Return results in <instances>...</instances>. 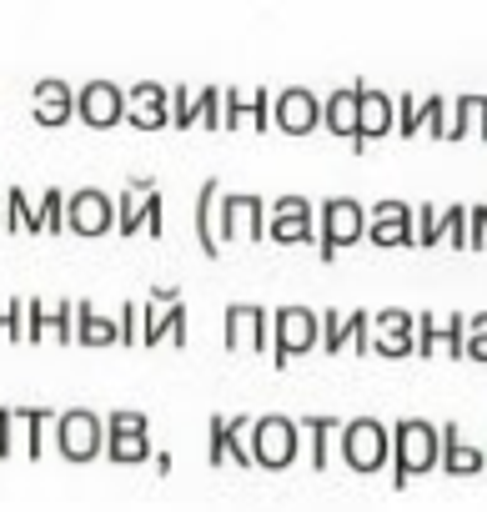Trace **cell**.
Returning <instances> with one entry per match:
<instances>
[{
    "mask_svg": "<svg viewBox=\"0 0 487 512\" xmlns=\"http://www.w3.org/2000/svg\"><path fill=\"white\" fill-rule=\"evenodd\" d=\"M387 442H392V487H407L417 472H432L437 457H442V437L422 417H402L387 432Z\"/></svg>",
    "mask_w": 487,
    "mask_h": 512,
    "instance_id": "1",
    "label": "cell"
},
{
    "mask_svg": "<svg viewBox=\"0 0 487 512\" xmlns=\"http://www.w3.org/2000/svg\"><path fill=\"white\" fill-rule=\"evenodd\" d=\"M367 236V206L357 196H327L317 211V251L322 262H337V251Z\"/></svg>",
    "mask_w": 487,
    "mask_h": 512,
    "instance_id": "2",
    "label": "cell"
},
{
    "mask_svg": "<svg viewBox=\"0 0 487 512\" xmlns=\"http://www.w3.org/2000/svg\"><path fill=\"white\" fill-rule=\"evenodd\" d=\"M247 452H252V467H292L297 452H302V432L292 417L272 412V417H252V432H247Z\"/></svg>",
    "mask_w": 487,
    "mask_h": 512,
    "instance_id": "3",
    "label": "cell"
},
{
    "mask_svg": "<svg viewBox=\"0 0 487 512\" xmlns=\"http://www.w3.org/2000/svg\"><path fill=\"white\" fill-rule=\"evenodd\" d=\"M216 241H267V201L252 191H221Z\"/></svg>",
    "mask_w": 487,
    "mask_h": 512,
    "instance_id": "4",
    "label": "cell"
},
{
    "mask_svg": "<svg viewBox=\"0 0 487 512\" xmlns=\"http://www.w3.org/2000/svg\"><path fill=\"white\" fill-rule=\"evenodd\" d=\"M322 347V322L312 307H277L272 312V367H287L292 357Z\"/></svg>",
    "mask_w": 487,
    "mask_h": 512,
    "instance_id": "5",
    "label": "cell"
},
{
    "mask_svg": "<svg viewBox=\"0 0 487 512\" xmlns=\"http://www.w3.org/2000/svg\"><path fill=\"white\" fill-rule=\"evenodd\" d=\"M342 462L352 467V472H377L382 462H387V452H392V442H387V427L377 422V417H352V422H342Z\"/></svg>",
    "mask_w": 487,
    "mask_h": 512,
    "instance_id": "6",
    "label": "cell"
},
{
    "mask_svg": "<svg viewBox=\"0 0 487 512\" xmlns=\"http://www.w3.org/2000/svg\"><path fill=\"white\" fill-rule=\"evenodd\" d=\"M226 352H272V312L257 307V302H231L226 307Z\"/></svg>",
    "mask_w": 487,
    "mask_h": 512,
    "instance_id": "7",
    "label": "cell"
},
{
    "mask_svg": "<svg viewBox=\"0 0 487 512\" xmlns=\"http://www.w3.org/2000/svg\"><path fill=\"white\" fill-rule=\"evenodd\" d=\"M56 447H61L66 462H91V457H101V447H106V427H101V417L86 412V407L56 412Z\"/></svg>",
    "mask_w": 487,
    "mask_h": 512,
    "instance_id": "8",
    "label": "cell"
},
{
    "mask_svg": "<svg viewBox=\"0 0 487 512\" xmlns=\"http://www.w3.org/2000/svg\"><path fill=\"white\" fill-rule=\"evenodd\" d=\"M452 246V251H467V206H447V211H432L417 206L412 211V246Z\"/></svg>",
    "mask_w": 487,
    "mask_h": 512,
    "instance_id": "9",
    "label": "cell"
},
{
    "mask_svg": "<svg viewBox=\"0 0 487 512\" xmlns=\"http://www.w3.org/2000/svg\"><path fill=\"white\" fill-rule=\"evenodd\" d=\"M357 91V131H352V151H367L377 136H392V96L382 86L352 81Z\"/></svg>",
    "mask_w": 487,
    "mask_h": 512,
    "instance_id": "10",
    "label": "cell"
},
{
    "mask_svg": "<svg viewBox=\"0 0 487 512\" xmlns=\"http://www.w3.org/2000/svg\"><path fill=\"white\" fill-rule=\"evenodd\" d=\"M116 221V201L101 191V186H81L66 196V231L76 236H106Z\"/></svg>",
    "mask_w": 487,
    "mask_h": 512,
    "instance_id": "11",
    "label": "cell"
},
{
    "mask_svg": "<svg viewBox=\"0 0 487 512\" xmlns=\"http://www.w3.org/2000/svg\"><path fill=\"white\" fill-rule=\"evenodd\" d=\"M462 342H467V317H432V312H422V317H412V347H417V357H432V352H452L457 362H462Z\"/></svg>",
    "mask_w": 487,
    "mask_h": 512,
    "instance_id": "12",
    "label": "cell"
},
{
    "mask_svg": "<svg viewBox=\"0 0 487 512\" xmlns=\"http://www.w3.org/2000/svg\"><path fill=\"white\" fill-rule=\"evenodd\" d=\"M76 116H81L86 126L106 131V126L126 121V91H121L116 81H86V86L76 91Z\"/></svg>",
    "mask_w": 487,
    "mask_h": 512,
    "instance_id": "13",
    "label": "cell"
},
{
    "mask_svg": "<svg viewBox=\"0 0 487 512\" xmlns=\"http://www.w3.org/2000/svg\"><path fill=\"white\" fill-rule=\"evenodd\" d=\"M267 236L282 241V246L312 241V236H317L312 201H307V196H282V201H272V211H267Z\"/></svg>",
    "mask_w": 487,
    "mask_h": 512,
    "instance_id": "14",
    "label": "cell"
},
{
    "mask_svg": "<svg viewBox=\"0 0 487 512\" xmlns=\"http://www.w3.org/2000/svg\"><path fill=\"white\" fill-rule=\"evenodd\" d=\"M367 241L372 246H412V206L407 201H372L367 206Z\"/></svg>",
    "mask_w": 487,
    "mask_h": 512,
    "instance_id": "15",
    "label": "cell"
},
{
    "mask_svg": "<svg viewBox=\"0 0 487 512\" xmlns=\"http://www.w3.org/2000/svg\"><path fill=\"white\" fill-rule=\"evenodd\" d=\"M126 121L141 126V131H161L171 126V91L161 81H136L126 91Z\"/></svg>",
    "mask_w": 487,
    "mask_h": 512,
    "instance_id": "16",
    "label": "cell"
},
{
    "mask_svg": "<svg viewBox=\"0 0 487 512\" xmlns=\"http://www.w3.org/2000/svg\"><path fill=\"white\" fill-rule=\"evenodd\" d=\"M272 116L287 136H307L312 126H322V96L307 91V86H287L277 101H272Z\"/></svg>",
    "mask_w": 487,
    "mask_h": 512,
    "instance_id": "17",
    "label": "cell"
},
{
    "mask_svg": "<svg viewBox=\"0 0 487 512\" xmlns=\"http://www.w3.org/2000/svg\"><path fill=\"white\" fill-rule=\"evenodd\" d=\"M221 126H257L267 131L272 126V91H221Z\"/></svg>",
    "mask_w": 487,
    "mask_h": 512,
    "instance_id": "18",
    "label": "cell"
},
{
    "mask_svg": "<svg viewBox=\"0 0 487 512\" xmlns=\"http://www.w3.org/2000/svg\"><path fill=\"white\" fill-rule=\"evenodd\" d=\"M372 352H382V357H412L417 352L412 347V312H402V307L377 312L372 317Z\"/></svg>",
    "mask_w": 487,
    "mask_h": 512,
    "instance_id": "19",
    "label": "cell"
},
{
    "mask_svg": "<svg viewBox=\"0 0 487 512\" xmlns=\"http://www.w3.org/2000/svg\"><path fill=\"white\" fill-rule=\"evenodd\" d=\"M437 437H442V457H437V467H442V472H452V477L487 472V457H482V447H477V442H467V437L457 432V422L437 427Z\"/></svg>",
    "mask_w": 487,
    "mask_h": 512,
    "instance_id": "20",
    "label": "cell"
},
{
    "mask_svg": "<svg viewBox=\"0 0 487 512\" xmlns=\"http://www.w3.org/2000/svg\"><path fill=\"white\" fill-rule=\"evenodd\" d=\"M116 226H121V236H136L141 226H151V236H161V231H166V221H161V191H151V196L121 191V201H116Z\"/></svg>",
    "mask_w": 487,
    "mask_h": 512,
    "instance_id": "21",
    "label": "cell"
},
{
    "mask_svg": "<svg viewBox=\"0 0 487 512\" xmlns=\"http://www.w3.org/2000/svg\"><path fill=\"white\" fill-rule=\"evenodd\" d=\"M156 342H186V302H176V307H151V302H141V347H156Z\"/></svg>",
    "mask_w": 487,
    "mask_h": 512,
    "instance_id": "22",
    "label": "cell"
},
{
    "mask_svg": "<svg viewBox=\"0 0 487 512\" xmlns=\"http://www.w3.org/2000/svg\"><path fill=\"white\" fill-rule=\"evenodd\" d=\"M31 111H36L41 126H66V121L76 116V91H71L66 81H36Z\"/></svg>",
    "mask_w": 487,
    "mask_h": 512,
    "instance_id": "23",
    "label": "cell"
},
{
    "mask_svg": "<svg viewBox=\"0 0 487 512\" xmlns=\"http://www.w3.org/2000/svg\"><path fill=\"white\" fill-rule=\"evenodd\" d=\"M26 317H31V327H26V337H31V342H41V337H56V342H71V337H76V307H71V302H56V307H41V302L31 297V307H26Z\"/></svg>",
    "mask_w": 487,
    "mask_h": 512,
    "instance_id": "24",
    "label": "cell"
},
{
    "mask_svg": "<svg viewBox=\"0 0 487 512\" xmlns=\"http://www.w3.org/2000/svg\"><path fill=\"white\" fill-rule=\"evenodd\" d=\"M216 201H221V181L206 176L201 191H196V206H191V216H196V241H201L206 256H221V241H216Z\"/></svg>",
    "mask_w": 487,
    "mask_h": 512,
    "instance_id": "25",
    "label": "cell"
},
{
    "mask_svg": "<svg viewBox=\"0 0 487 512\" xmlns=\"http://www.w3.org/2000/svg\"><path fill=\"white\" fill-rule=\"evenodd\" d=\"M322 126H327L332 136H347V141H352V131H357V91H352V86H337V91L322 101Z\"/></svg>",
    "mask_w": 487,
    "mask_h": 512,
    "instance_id": "26",
    "label": "cell"
},
{
    "mask_svg": "<svg viewBox=\"0 0 487 512\" xmlns=\"http://www.w3.org/2000/svg\"><path fill=\"white\" fill-rule=\"evenodd\" d=\"M0 201H6V216H0V226H6V231H36V236H41V211L31 206V196H26L21 186H11Z\"/></svg>",
    "mask_w": 487,
    "mask_h": 512,
    "instance_id": "27",
    "label": "cell"
},
{
    "mask_svg": "<svg viewBox=\"0 0 487 512\" xmlns=\"http://www.w3.org/2000/svg\"><path fill=\"white\" fill-rule=\"evenodd\" d=\"M76 337H81L86 347H106V342H116V322L101 317L91 302H81V307H76Z\"/></svg>",
    "mask_w": 487,
    "mask_h": 512,
    "instance_id": "28",
    "label": "cell"
},
{
    "mask_svg": "<svg viewBox=\"0 0 487 512\" xmlns=\"http://www.w3.org/2000/svg\"><path fill=\"white\" fill-rule=\"evenodd\" d=\"M297 432L312 437V467H327L332 462V437L342 432V422L337 417H307V422H297Z\"/></svg>",
    "mask_w": 487,
    "mask_h": 512,
    "instance_id": "29",
    "label": "cell"
},
{
    "mask_svg": "<svg viewBox=\"0 0 487 512\" xmlns=\"http://www.w3.org/2000/svg\"><path fill=\"white\" fill-rule=\"evenodd\" d=\"M111 462H146L151 457V432H106V447H101Z\"/></svg>",
    "mask_w": 487,
    "mask_h": 512,
    "instance_id": "30",
    "label": "cell"
},
{
    "mask_svg": "<svg viewBox=\"0 0 487 512\" xmlns=\"http://www.w3.org/2000/svg\"><path fill=\"white\" fill-rule=\"evenodd\" d=\"M392 116H397L402 136H422V96H412V91L392 96Z\"/></svg>",
    "mask_w": 487,
    "mask_h": 512,
    "instance_id": "31",
    "label": "cell"
},
{
    "mask_svg": "<svg viewBox=\"0 0 487 512\" xmlns=\"http://www.w3.org/2000/svg\"><path fill=\"white\" fill-rule=\"evenodd\" d=\"M36 211H41V231H66V191L61 186H51Z\"/></svg>",
    "mask_w": 487,
    "mask_h": 512,
    "instance_id": "32",
    "label": "cell"
},
{
    "mask_svg": "<svg viewBox=\"0 0 487 512\" xmlns=\"http://www.w3.org/2000/svg\"><path fill=\"white\" fill-rule=\"evenodd\" d=\"M171 126L176 131H191L196 126V96L186 86H171Z\"/></svg>",
    "mask_w": 487,
    "mask_h": 512,
    "instance_id": "33",
    "label": "cell"
},
{
    "mask_svg": "<svg viewBox=\"0 0 487 512\" xmlns=\"http://www.w3.org/2000/svg\"><path fill=\"white\" fill-rule=\"evenodd\" d=\"M196 126L221 131V86H206V91L196 96Z\"/></svg>",
    "mask_w": 487,
    "mask_h": 512,
    "instance_id": "34",
    "label": "cell"
},
{
    "mask_svg": "<svg viewBox=\"0 0 487 512\" xmlns=\"http://www.w3.org/2000/svg\"><path fill=\"white\" fill-rule=\"evenodd\" d=\"M317 322H322V347L327 352H342L347 347V317L342 312H317Z\"/></svg>",
    "mask_w": 487,
    "mask_h": 512,
    "instance_id": "35",
    "label": "cell"
},
{
    "mask_svg": "<svg viewBox=\"0 0 487 512\" xmlns=\"http://www.w3.org/2000/svg\"><path fill=\"white\" fill-rule=\"evenodd\" d=\"M0 327L11 342H26V302H0Z\"/></svg>",
    "mask_w": 487,
    "mask_h": 512,
    "instance_id": "36",
    "label": "cell"
},
{
    "mask_svg": "<svg viewBox=\"0 0 487 512\" xmlns=\"http://www.w3.org/2000/svg\"><path fill=\"white\" fill-rule=\"evenodd\" d=\"M422 131H432V136L447 131V101L442 96H422Z\"/></svg>",
    "mask_w": 487,
    "mask_h": 512,
    "instance_id": "37",
    "label": "cell"
},
{
    "mask_svg": "<svg viewBox=\"0 0 487 512\" xmlns=\"http://www.w3.org/2000/svg\"><path fill=\"white\" fill-rule=\"evenodd\" d=\"M347 342L357 352H372V312H352L347 317Z\"/></svg>",
    "mask_w": 487,
    "mask_h": 512,
    "instance_id": "38",
    "label": "cell"
},
{
    "mask_svg": "<svg viewBox=\"0 0 487 512\" xmlns=\"http://www.w3.org/2000/svg\"><path fill=\"white\" fill-rule=\"evenodd\" d=\"M116 342H141V302H126V307H121Z\"/></svg>",
    "mask_w": 487,
    "mask_h": 512,
    "instance_id": "39",
    "label": "cell"
},
{
    "mask_svg": "<svg viewBox=\"0 0 487 512\" xmlns=\"http://www.w3.org/2000/svg\"><path fill=\"white\" fill-rule=\"evenodd\" d=\"M101 427H106V432H151L146 412H111V417H106Z\"/></svg>",
    "mask_w": 487,
    "mask_h": 512,
    "instance_id": "40",
    "label": "cell"
},
{
    "mask_svg": "<svg viewBox=\"0 0 487 512\" xmlns=\"http://www.w3.org/2000/svg\"><path fill=\"white\" fill-rule=\"evenodd\" d=\"M226 442H231L226 417H211V467H221V462H226Z\"/></svg>",
    "mask_w": 487,
    "mask_h": 512,
    "instance_id": "41",
    "label": "cell"
},
{
    "mask_svg": "<svg viewBox=\"0 0 487 512\" xmlns=\"http://www.w3.org/2000/svg\"><path fill=\"white\" fill-rule=\"evenodd\" d=\"M467 246H487V206H482V201L472 206V231H467Z\"/></svg>",
    "mask_w": 487,
    "mask_h": 512,
    "instance_id": "42",
    "label": "cell"
},
{
    "mask_svg": "<svg viewBox=\"0 0 487 512\" xmlns=\"http://www.w3.org/2000/svg\"><path fill=\"white\" fill-rule=\"evenodd\" d=\"M467 126H477V136H487V96H467Z\"/></svg>",
    "mask_w": 487,
    "mask_h": 512,
    "instance_id": "43",
    "label": "cell"
},
{
    "mask_svg": "<svg viewBox=\"0 0 487 512\" xmlns=\"http://www.w3.org/2000/svg\"><path fill=\"white\" fill-rule=\"evenodd\" d=\"M487 362V337H477V342H462V362Z\"/></svg>",
    "mask_w": 487,
    "mask_h": 512,
    "instance_id": "44",
    "label": "cell"
},
{
    "mask_svg": "<svg viewBox=\"0 0 487 512\" xmlns=\"http://www.w3.org/2000/svg\"><path fill=\"white\" fill-rule=\"evenodd\" d=\"M477 337H487V312L467 317V342H477Z\"/></svg>",
    "mask_w": 487,
    "mask_h": 512,
    "instance_id": "45",
    "label": "cell"
},
{
    "mask_svg": "<svg viewBox=\"0 0 487 512\" xmlns=\"http://www.w3.org/2000/svg\"><path fill=\"white\" fill-rule=\"evenodd\" d=\"M0 206H6V201H0Z\"/></svg>",
    "mask_w": 487,
    "mask_h": 512,
    "instance_id": "46",
    "label": "cell"
},
{
    "mask_svg": "<svg viewBox=\"0 0 487 512\" xmlns=\"http://www.w3.org/2000/svg\"><path fill=\"white\" fill-rule=\"evenodd\" d=\"M482 457H487V452H482Z\"/></svg>",
    "mask_w": 487,
    "mask_h": 512,
    "instance_id": "47",
    "label": "cell"
}]
</instances>
